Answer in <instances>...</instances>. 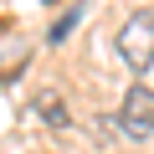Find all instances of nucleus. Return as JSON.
I'll return each instance as SVG.
<instances>
[{
    "label": "nucleus",
    "instance_id": "nucleus-1",
    "mask_svg": "<svg viewBox=\"0 0 154 154\" xmlns=\"http://www.w3.org/2000/svg\"><path fill=\"white\" fill-rule=\"evenodd\" d=\"M118 57H123L134 72H144V67L154 62V16H149V11H134V16L118 26Z\"/></svg>",
    "mask_w": 154,
    "mask_h": 154
},
{
    "label": "nucleus",
    "instance_id": "nucleus-2",
    "mask_svg": "<svg viewBox=\"0 0 154 154\" xmlns=\"http://www.w3.org/2000/svg\"><path fill=\"white\" fill-rule=\"evenodd\" d=\"M118 128L128 134V139H149L154 134V88H128L123 93V103H118Z\"/></svg>",
    "mask_w": 154,
    "mask_h": 154
},
{
    "label": "nucleus",
    "instance_id": "nucleus-3",
    "mask_svg": "<svg viewBox=\"0 0 154 154\" xmlns=\"http://www.w3.org/2000/svg\"><path fill=\"white\" fill-rule=\"evenodd\" d=\"M36 113H41L51 128H67V103H62L57 93H36Z\"/></svg>",
    "mask_w": 154,
    "mask_h": 154
},
{
    "label": "nucleus",
    "instance_id": "nucleus-4",
    "mask_svg": "<svg viewBox=\"0 0 154 154\" xmlns=\"http://www.w3.org/2000/svg\"><path fill=\"white\" fill-rule=\"evenodd\" d=\"M77 16H82V5H77V11H67V16H62V21L51 26V41H57V46H62V41L72 36V26H77Z\"/></svg>",
    "mask_w": 154,
    "mask_h": 154
}]
</instances>
